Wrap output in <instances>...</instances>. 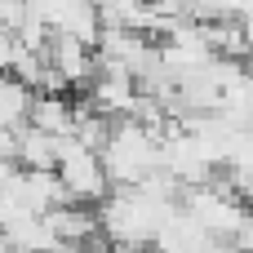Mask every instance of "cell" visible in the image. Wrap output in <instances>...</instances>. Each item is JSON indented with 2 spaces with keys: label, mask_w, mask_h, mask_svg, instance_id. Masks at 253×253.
I'll return each instance as SVG.
<instances>
[{
  "label": "cell",
  "mask_w": 253,
  "mask_h": 253,
  "mask_svg": "<svg viewBox=\"0 0 253 253\" xmlns=\"http://www.w3.org/2000/svg\"><path fill=\"white\" fill-rule=\"evenodd\" d=\"M160 129L133 120V116H116L107 129V142L98 147L102 169L111 178V187H138L147 173L160 169Z\"/></svg>",
  "instance_id": "obj_1"
},
{
  "label": "cell",
  "mask_w": 253,
  "mask_h": 253,
  "mask_svg": "<svg viewBox=\"0 0 253 253\" xmlns=\"http://www.w3.org/2000/svg\"><path fill=\"white\" fill-rule=\"evenodd\" d=\"M53 173L67 191V200H80V205H98L107 191H111V178L102 169V156L93 147H84L80 138H58V160H53Z\"/></svg>",
  "instance_id": "obj_2"
},
{
  "label": "cell",
  "mask_w": 253,
  "mask_h": 253,
  "mask_svg": "<svg viewBox=\"0 0 253 253\" xmlns=\"http://www.w3.org/2000/svg\"><path fill=\"white\" fill-rule=\"evenodd\" d=\"M44 222H49L58 249H62V245H84V240L102 236V231H98V205H80V200L53 205V209L44 213Z\"/></svg>",
  "instance_id": "obj_3"
},
{
  "label": "cell",
  "mask_w": 253,
  "mask_h": 253,
  "mask_svg": "<svg viewBox=\"0 0 253 253\" xmlns=\"http://www.w3.org/2000/svg\"><path fill=\"white\" fill-rule=\"evenodd\" d=\"M13 160L22 169H53L58 160V138L36 129V125H22L18 129V142H13Z\"/></svg>",
  "instance_id": "obj_4"
},
{
  "label": "cell",
  "mask_w": 253,
  "mask_h": 253,
  "mask_svg": "<svg viewBox=\"0 0 253 253\" xmlns=\"http://www.w3.org/2000/svg\"><path fill=\"white\" fill-rule=\"evenodd\" d=\"M31 98H36V89H31L22 76L0 71V125L22 129V125H27V111H31Z\"/></svg>",
  "instance_id": "obj_5"
},
{
  "label": "cell",
  "mask_w": 253,
  "mask_h": 253,
  "mask_svg": "<svg viewBox=\"0 0 253 253\" xmlns=\"http://www.w3.org/2000/svg\"><path fill=\"white\" fill-rule=\"evenodd\" d=\"M0 253H22V249H13V245H9V240L0 236Z\"/></svg>",
  "instance_id": "obj_6"
}]
</instances>
